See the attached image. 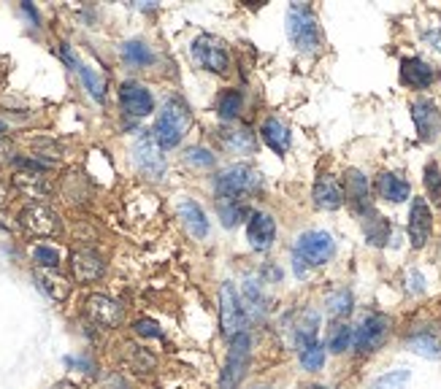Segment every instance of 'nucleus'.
<instances>
[{
    "label": "nucleus",
    "mask_w": 441,
    "mask_h": 389,
    "mask_svg": "<svg viewBox=\"0 0 441 389\" xmlns=\"http://www.w3.org/2000/svg\"><path fill=\"white\" fill-rule=\"evenodd\" d=\"M68 365H76V368H84V373H92V362L84 357H68Z\"/></svg>",
    "instance_id": "46"
},
{
    "label": "nucleus",
    "mask_w": 441,
    "mask_h": 389,
    "mask_svg": "<svg viewBox=\"0 0 441 389\" xmlns=\"http://www.w3.org/2000/svg\"><path fill=\"white\" fill-rule=\"evenodd\" d=\"M295 273L303 276L306 268H319L325 265L335 254V241L331 232L325 230H309L303 232L295 241Z\"/></svg>",
    "instance_id": "3"
},
{
    "label": "nucleus",
    "mask_w": 441,
    "mask_h": 389,
    "mask_svg": "<svg viewBox=\"0 0 441 389\" xmlns=\"http://www.w3.org/2000/svg\"><path fill=\"white\" fill-rule=\"evenodd\" d=\"M241 106H244V98H241V92H238V89H228V92H222V95H219V100H217V111H219V117H222L225 122H233V119L241 114Z\"/></svg>",
    "instance_id": "33"
},
{
    "label": "nucleus",
    "mask_w": 441,
    "mask_h": 389,
    "mask_svg": "<svg viewBox=\"0 0 441 389\" xmlns=\"http://www.w3.org/2000/svg\"><path fill=\"white\" fill-rule=\"evenodd\" d=\"M187 162H193L198 168H212L214 165V154L209 149H203V146H193V149H187Z\"/></svg>",
    "instance_id": "41"
},
{
    "label": "nucleus",
    "mask_w": 441,
    "mask_h": 389,
    "mask_svg": "<svg viewBox=\"0 0 441 389\" xmlns=\"http://www.w3.org/2000/svg\"><path fill=\"white\" fill-rule=\"evenodd\" d=\"M401 81L406 87L425 89L436 81V68L425 62L423 57H406L401 60Z\"/></svg>",
    "instance_id": "20"
},
{
    "label": "nucleus",
    "mask_w": 441,
    "mask_h": 389,
    "mask_svg": "<svg viewBox=\"0 0 441 389\" xmlns=\"http://www.w3.org/2000/svg\"><path fill=\"white\" fill-rule=\"evenodd\" d=\"M193 60L203 68V71H212V73H228L230 68V54L225 41L217 36H198L193 41Z\"/></svg>",
    "instance_id": "7"
},
{
    "label": "nucleus",
    "mask_w": 441,
    "mask_h": 389,
    "mask_svg": "<svg viewBox=\"0 0 441 389\" xmlns=\"http://www.w3.org/2000/svg\"><path fill=\"white\" fill-rule=\"evenodd\" d=\"M312 200L314 206L322 209V211H335L344 206L347 194H344V184L333 176V173H322V176L314 181V190H312Z\"/></svg>",
    "instance_id": "16"
},
{
    "label": "nucleus",
    "mask_w": 441,
    "mask_h": 389,
    "mask_svg": "<svg viewBox=\"0 0 441 389\" xmlns=\"http://www.w3.org/2000/svg\"><path fill=\"white\" fill-rule=\"evenodd\" d=\"M52 389H79L76 384H71V381H57Z\"/></svg>",
    "instance_id": "50"
},
{
    "label": "nucleus",
    "mask_w": 441,
    "mask_h": 389,
    "mask_svg": "<svg viewBox=\"0 0 441 389\" xmlns=\"http://www.w3.org/2000/svg\"><path fill=\"white\" fill-rule=\"evenodd\" d=\"M247 238H249V246L255 249V251H265V249L274 246V241H276V222H274V216H268L263 211L249 213Z\"/></svg>",
    "instance_id": "18"
},
{
    "label": "nucleus",
    "mask_w": 441,
    "mask_h": 389,
    "mask_svg": "<svg viewBox=\"0 0 441 389\" xmlns=\"http://www.w3.org/2000/svg\"><path fill=\"white\" fill-rule=\"evenodd\" d=\"M244 308H247V317L263 319L265 311H268V301H265L263 289H260V282L255 279H247L244 282Z\"/></svg>",
    "instance_id": "29"
},
{
    "label": "nucleus",
    "mask_w": 441,
    "mask_h": 389,
    "mask_svg": "<svg viewBox=\"0 0 441 389\" xmlns=\"http://www.w3.org/2000/svg\"><path fill=\"white\" fill-rule=\"evenodd\" d=\"M411 119L420 133V141L433 143L441 133V111L430 98H417L411 103Z\"/></svg>",
    "instance_id": "11"
},
{
    "label": "nucleus",
    "mask_w": 441,
    "mask_h": 389,
    "mask_svg": "<svg viewBox=\"0 0 441 389\" xmlns=\"http://www.w3.org/2000/svg\"><path fill=\"white\" fill-rule=\"evenodd\" d=\"M406 343L423 357H430V360H439L441 357V327L439 324H420L414 327L409 336H406Z\"/></svg>",
    "instance_id": "19"
},
{
    "label": "nucleus",
    "mask_w": 441,
    "mask_h": 389,
    "mask_svg": "<svg viewBox=\"0 0 441 389\" xmlns=\"http://www.w3.org/2000/svg\"><path fill=\"white\" fill-rule=\"evenodd\" d=\"M89 322L101 324V327H120L124 319V305L108 295H92L84 305Z\"/></svg>",
    "instance_id": "12"
},
{
    "label": "nucleus",
    "mask_w": 441,
    "mask_h": 389,
    "mask_svg": "<svg viewBox=\"0 0 441 389\" xmlns=\"http://www.w3.org/2000/svg\"><path fill=\"white\" fill-rule=\"evenodd\" d=\"M406 381H409V371H390L382 378H376L371 389H404Z\"/></svg>",
    "instance_id": "40"
},
{
    "label": "nucleus",
    "mask_w": 441,
    "mask_h": 389,
    "mask_svg": "<svg viewBox=\"0 0 441 389\" xmlns=\"http://www.w3.org/2000/svg\"><path fill=\"white\" fill-rule=\"evenodd\" d=\"M219 138L225 143V149L236 152V154H252L255 146H257L255 133H252L249 127H244V124H225V127L219 130Z\"/></svg>",
    "instance_id": "21"
},
{
    "label": "nucleus",
    "mask_w": 441,
    "mask_h": 389,
    "mask_svg": "<svg viewBox=\"0 0 441 389\" xmlns=\"http://www.w3.org/2000/svg\"><path fill=\"white\" fill-rule=\"evenodd\" d=\"M363 235H366V241L371 246H388L390 222L376 211H371L369 216H363Z\"/></svg>",
    "instance_id": "28"
},
{
    "label": "nucleus",
    "mask_w": 441,
    "mask_h": 389,
    "mask_svg": "<svg viewBox=\"0 0 441 389\" xmlns=\"http://www.w3.org/2000/svg\"><path fill=\"white\" fill-rule=\"evenodd\" d=\"M36 282L52 301H65V298H68V289H71V286H68V282H65L60 273H54V270H41V268H38Z\"/></svg>",
    "instance_id": "30"
},
{
    "label": "nucleus",
    "mask_w": 441,
    "mask_h": 389,
    "mask_svg": "<svg viewBox=\"0 0 441 389\" xmlns=\"http://www.w3.org/2000/svg\"><path fill=\"white\" fill-rule=\"evenodd\" d=\"M260 136H263V141L279 154V157H284L287 154V149H290V130L284 127L279 119H265L263 127H260Z\"/></svg>",
    "instance_id": "27"
},
{
    "label": "nucleus",
    "mask_w": 441,
    "mask_h": 389,
    "mask_svg": "<svg viewBox=\"0 0 441 389\" xmlns=\"http://www.w3.org/2000/svg\"><path fill=\"white\" fill-rule=\"evenodd\" d=\"M133 330L141 338H162V327H160L155 319H139V322L133 324Z\"/></svg>",
    "instance_id": "42"
},
{
    "label": "nucleus",
    "mask_w": 441,
    "mask_h": 389,
    "mask_svg": "<svg viewBox=\"0 0 441 389\" xmlns=\"http://www.w3.org/2000/svg\"><path fill=\"white\" fill-rule=\"evenodd\" d=\"M409 289H411L414 295H420V292L425 289V279L417 273V270H411V273H409Z\"/></svg>",
    "instance_id": "45"
},
{
    "label": "nucleus",
    "mask_w": 441,
    "mask_h": 389,
    "mask_svg": "<svg viewBox=\"0 0 441 389\" xmlns=\"http://www.w3.org/2000/svg\"><path fill=\"white\" fill-rule=\"evenodd\" d=\"M33 263L41 270H54V268L60 265V251L52 246H36L33 249Z\"/></svg>",
    "instance_id": "37"
},
{
    "label": "nucleus",
    "mask_w": 441,
    "mask_h": 389,
    "mask_svg": "<svg viewBox=\"0 0 441 389\" xmlns=\"http://www.w3.org/2000/svg\"><path fill=\"white\" fill-rule=\"evenodd\" d=\"M390 333V317L385 314H369V317L360 322V327L354 330V352L357 354H371L376 352L382 343H385V338Z\"/></svg>",
    "instance_id": "9"
},
{
    "label": "nucleus",
    "mask_w": 441,
    "mask_h": 389,
    "mask_svg": "<svg viewBox=\"0 0 441 389\" xmlns=\"http://www.w3.org/2000/svg\"><path fill=\"white\" fill-rule=\"evenodd\" d=\"M14 190L22 197H30V200H46L52 194V184L41 173H27V171H17L14 173Z\"/></svg>",
    "instance_id": "22"
},
{
    "label": "nucleus",
    "mask_w": 441,
    "mask_h": 389,
    "mask_svg": "<svg viewBox=\"0 0 441 389\" xmlns=\"http://www.w3.org/2000/svg\"><path fill=\"white\" fill-rule=\"evenodd\" d=\"M3 203H6V192H3V190H0V206H3Z\"/></svg>",
    "instance_id": "52"
},
{
    "label": "nucleus",
    "mask_w": 441,
    "mask_h": 389,
    "mask_svg": "<svg viewBox=\"0 0 441 389\" xmlns=\"http://www.w3.org/2000/svg\"><path fill=\"white\" fill-rule=\"evenodd\" d=\"M425 187H428V194L433 197V203L441 206V171L436 162H430L425 168Z\"/></svg>",
    "instance_id": "39"
},
{
    "label": "nucleus",
    "mask_w": 441,
    "mask_h": 389,
    "mask_svg": "<svg viewBox=\"0 0 441 389\" xmlns=\"http://www.w3.org/2000/svg\"><path fill=\"white\" fill-rule=\"evenodd\" d=\"M190 108L184 100H179V98H171L162 111H160L158 122H155V130H152V136H155V141L160 143V149H174L181 143L184 138V133H187V127H190Z\"/></svg>",
    "instance_id": "2"
},
{
    "label": "nucleus",
    "mask_w": 441,
    "mask_h": 389,
    "mask_svg": "<svg viewBox=\"0 0 441 389\" xmlns=\"http://www.w3.org/2000/svg\"><path fill=\"white\" fill-rule=\"evenodd\" d=\"M354 341V330L350 324H335L331 330V338H328V349L333 354H344L347 349H352Z\"/></svg>",
    "instance_id": "35"
},
{
    "label": "nucleus",
    "mask_w": 441,
    "mask_h": 389,
    "mask_svg": "<svg viewBox=\"0 0 441 389\" xmlns=\"http://www.w3.org/2000/svg\"><path fill=\"white\" fill-rule=\"evenodd\" d=\"M306 389H328V387H322V384H312V387H306Z\"/></svg>",
    "instance_id": "51"
},
{
    "label": "nucleus",
    "mask_w": 441,
    "mask_h": 389,
    "mask_svg": "<svg viewBox=\"0 0 441 389\" xmlns=\"http://www.w3.org/2000/svg\"><path fill=\"white\" fill-rule=\"evenodd\" d=\"M71 270L73 279L79 284H89L98 282L106 273V263H103V257L95 249H79V251H73L71 257Z\"/></svg>",
    "instance_id": "17"
},
{
    "label": "nucleus",
    "mask_w": 441,
    "mask_h": 389,
    "mask_svg": "<svg viewBox=\"0 0 441 389\" xmlns=\"http://www.w3.org/2000/svg\"><path fill=\"white\" fill-rule=\"evenodd\" d=\"M217 213L225 228H236L249 216L244 200H230V197H217Z\"/></svg>",
    "instance_id": "31"
},
{
    "label": "nucleus",
    "mask_w": 441,
    "mask_h": 389,
    "mask_svg": "<svg viewBox=\"0 0 441 389\" xmlns=\"http://www.w3.org/2000/svg\"><path fill=\"white\" fill-rule=\"evenodd\" d=\"M133 159H136L139 171L146 178H155L158 181L165 173V157H162V149H160V143L155 141L152 133L139 136V141L133 146Z\"/></svg>",
    "instance_id": "10"
},
{
    "label": "nucleus",
    "mask_w": 441,
    "mask_h": 389,
    "mask_svg": "<svg viewBox=\"0 0 441 389\" xmlns=\"http://www.w3.org/2000/svg\"><path fill=\"white\" fill-rule=\"evenodd\" d=\"M344 194H347L352 211L357 213L360 219L373 211V206H371V187H369L366 173H360V171H354V168L352 171H347V178H344Z\"/></svg>",
    "instance_id": "15"
},
{
    "label": "nucleus",
    "mask_w": 441,
    "mask_h": 389,
    "mask_svg": "<svg viewBox=\"0 0 441 389\" xmlns=\"http://www.w3.org/2000/svg\"><path fill=\"white\" fill-rule=\"evenodd\" d=\"M76 73L82 76V81H84V87H87L89 95H92L95 100H103V81H101V76H98V73H92L87 65H82V62H79Z\"/></svg>",
    "instance_id": "38"
},
{
    "label": "nucleus",
    "mask_w": 441,
    "mask_h": 389,
    "mask_svg": "<svg viewBox=\"0 0 441 389\" xmlns=\"http://www.w3.org/2000/svg\"><path fill=\"white\" fill-rule=\"evenodd\" d=\"M287 36L298 52H317L322 46V30L309 3H293L287 8Z\"/></svg>",
    "instance_id": "1"
},
{
    "label": "nucleus",
    "mask_w": 441,
    "mask_h": 389,
    "mask_svg": "<svg viewBox=\"0 0 441 389\" xmlns=\"http://www.w3.org/2000/svg\"><path fill=\"white\" fill-rule=\"evenodd\" d=\"M122 360L124 365L133 373H139V376H149V373L158 371V357L149 352L146 346H139V343H124Z\"/></svg>",
    "instance_id": "23"
},
{
    "label": "nucleus",
    "mask_w": 441,
    "mask_h": 389,
    "mask_svg": "<svg viewBox=\"0 0 441 389\" xmlns=\"http://www.w3.org/2000/svg\"><path fill=\"white\" fill-rule=\"evenodd\" d=\"M376 192H379V197L390 200V203H404L406 197L411 194V187H409L406 178L395 176V173H379V178H376Z\"/></svg>",
    "instance_id": "26"
},
{
    "label": "nucleus",
    "mask_w": 441,
    "mask_h": 389,
    "mask_svg": "<svg viewBox=\"0 0 441 389\" xmlns=\"http://www.w3.org/2000/svg\"><path fill=\"white\" fill-rule=\"evenodd\" d=\"M317 333H319V314L314 308H303L300 317L295 319V327H293L295 349H303L309 343H317Z\"/></svg>",
    "instance_id": "24"
},
{
    "label": "nucleus",
    "mask_w": 441,
    "mask_h": 389,
    "mask_svg": "<svg viewBox=\"0 0 441 389\" xmlns=\"http://www.w3.org/2000/svg\"><path fill=\"white\" fill-rule=\"evenodd\" d=\"M122 57L127 65H139V68L155 62V54H152V49L143 41H127V44H122Z\"/></svg>",
    "instance_id": "32"
},
{
    "label": "nucleus",
    "mask_w": 441,
    "mask_h": 389,
    "mask_svg": "<svg viewBox=\"0 0 441 389\" xmlns=\"http://www.w3.org/2000/svg\"><path fill=\"white\" fill-rule=\"evenodd\" d=\"M179 216H181L184 228L193 232L195 238H206L209 235V219H206L203 209L195 200H181L179 203Z\"/></svg>",
    "instance_id": "25"
},
{
    "label": "nucleus",
    "mask_w": 441,
    "mask_h": 389,
    "mask_svg": "<svg viewBox=\"0 0 441 389\" xmlns=\"http://www.w3.org/2000/svg\"><path fill=\"white\" fill-rule=\"evenodd\" d=\"M8 154H11V143L0 136V162H3V159H8Z\"/></svg>",
    "instance_id": "48"
},
{
    "label": "nucleus",
    "mask_w": 441,
    "mask_h": 389,
    "mask_svg": "<svg viewBox=\"0 0 441 389\" xmlns=\"http://www.w3.org/2000/svg\"><path fill=\"white\" fill-rule=\"evenodd\" d=\"M425 41H428V44H433V46L441 52V30H430V33H425Z\"/></svg>",
    "instance_id": "47"
},
{
    "label": "nucleus",
    "mask_w": 441,
    "mask_h": 389,
    "mask_svg": "<svg viewBox=\"0 0 441 389\" xmlns=\"http://www.w3.org/2000/svg\"><path fill=\"white\" fill-rule=\"evenodd\" d=\"M263 187V176L252 165H230L214 178V192L217 197H230V200H244L247 194L257 192Z\"/></svg>",
    "instance_id": "4"
},
{
    "label": "nucleus",
    "mask_w": 441,
    "mask_h": 389,
    "mask_svg": "<svg viewBox=\"0 0 441 389\" xmlns=\"http://www.w3.org/2000/svg\"><path fill=\"white\" fill-rule=\"evenodd\" d=\"M22 11H25V14H27V17H30L38 25V11L33 8V6H30V3H22Z\"/></svg>",
    "instance_id": "49"
},
{
    "label": "nucleus",
    "mask_w": 441,
    "mask_h": 389,
    "mask_svg": "<svg viewBox=\"0 0 441 389\" xmlns=\"http://www.w3.org/2000/svg\"><path fill=\"white\" fill-rule=\"evenodd\" d=\"M247 308L241 303L238 289L230 282H225L219 286V327H222V336L236 338L238 333H247Z\"/></svg>",
    "instance_id": "5"
},
{
    "label": "nucleus",
    "mask_w": 441,
    "mask_h": 389,
    "mask_svg": "<svg viewBox=\"0 0 441 389\" xmlns=\"http://www.w3.org/2000/svg\"><path fill=\"white\" fill-rule=\"evenodd\" d=\"M255 389H268V387H255Z\"/></svg>",
    "instance_id": "53"
},
{
    "label": "nucleus",
    "mask_w": 441,
    "mask_h": 389,
    "mask_svg": "<svg viewBox=\"0 0 441 389\" xmlns=\"http://www.w3.org/2000/svg\"><path fill=\"white\" fill-rule=\"evenodd\" d=\"M430 230H433L430 206L425 203V197H414L411 200V211H409V238H411V246L423 249L430 241Z\"/></svg>",
    "instance_id": "13"
},
{
    "label": "nucleus",
    "mask_w": 441,
    "mask_h": 389,
    "mask_svg": "<svg viewBox=\"0 0 441 389\" xmlns=\"http://www.w3.org/2000/svg\"><path fill=\"white\" fill-rule=\"evenodd\" d=\"M298 360L309 373H317L319 368L325 365V346H322L319 341L317 343H309V346L298 349Z\"/></svg>",
    "instance_id": "34"
},
{
    "label": "nucleus",
    "mask_w": 441,
    "mask_h": 389,
    "mask_svg": "<svg viewBox=\"0 0 441 389\" xmlns=\"http://www.w3.org/2000/svg\"><path fill=\"white\" fill-rule=\"evenodd\" d=\"M120 106L127 117H146L155 108V98L139 81H124L120 87Z\"/></svg>",
    "instance_id": "14"
},
{
    "label": "nucleus",
    "mask_w": 441,
    "mask_h": 389,
    "mask_svg": "<svg viewBox=\"0 0 441 389\" xmlns=\"http://www.w3.org/2000/svg\"><path fill=\"white\" fill-rule=\"evenodd\" d=\"M19 225L30 232V235H36V238H52V235H57V232L63 230V222H60L57 211H52L44 203L25 206L22 213H19Z\"/></svg>",
    "instance_id": "8"
},
{
    "label": "nucleus",
    "mask_w": 441,
    "mask_h": 389,
    "mask_svg": "<svg viewBox=\"0 0 441 389\" xmlns=\"http://www.w3.org/2000/svg\"><path fill=\"white\" fill-rule=\"evenodd\" d=\"M352 305H354L352 292H350V289H338V292H333V295L328 298V314L335 319L350 317V314H352Z\"/></svg>",
    "instance_id": "36"
},
{
    "label": "nucleus",
    "mask_w": 441,
    "mask_h": 389,
    "mask_svg": "<svg viewBox=\"0 0 441 389\" xmlns=\"http://www.w3.org/2000/svg\"><path fill=\"white\" fill-rule=\"evenodd\" d=\"M14 165H17V171H27V173H44L49 168V162L33 157H14Z\"/></svg>",
    "instance_id": "43"
},
{
    "label": "nucleus",
    "mask_w": 441,
    "mask_h": 389,
    "mask_svg": "<svg viewBox=\"0 0 441 389\" xmlns=\"http://www.w3.org/2000/svg\"><path fill=\"white\" fill-rule=\"evenodd\" d=\"M98 389H130V384L124 381L120 373H108L106 378L98 384Z\"/></svg>",
    "instance_id": "44"
},
{
    "label": "nucleus",
    "mask_w": 441,
    "mask_h": 389,
    "mask_svg": "<svg viewBox=\"0 0 441 389\" xmlns=\"http://www.w3.org/2000/svg\"><path fill=\"white\" fill-rule=\"evenodd\" d=\"M249 354H252L249 333H238L236 338H230L228 360H225V368H222V376H219V389H238V384L247 376Z\"/></svg>",
    "instance_id": "6"
}]
</instances>
